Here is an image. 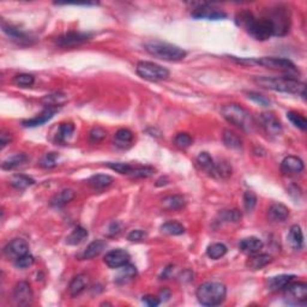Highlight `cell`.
<instances>
[{
    "label": "cell",
    "mask_w": 307,
    "mask_h": 307,
    "mask_svg": "<svg viewBox=\"0 0 307 307\" xmlns=\"http://www.w3.org/2000/svg\"><path fill=\"white\" fill-rule=\"evenodd\" d=\"M235 20L236 24L246 29L247 33L258 41L269 40L274 35L273 23L267 17L258 19L248 11H242L236 14Z\"/></svg>",
    "instance_id": "1"
},
{
    "label": "cell",
    "mask_w": 307,
    "mask_h": 307,
    "mask_svg": "<svg viewBox=\"0 0 307 307\" xmlns=\"http://www.w3.org/2000/svg\"><path fill=\"white\" fill-rule=\"evenodd\" d=\"M254 83L264 89L274 90V92L298 94L305 98L306 87L294 78L293 76H285V77H267V76H258L254 77Z\"/></svg>",
    "instance_id": "2"
},
{
    "label": "cell",
    "mask_w": 307,
    "mask_h": 307,
    "mask_svg": "<svg viewBox=\"0 0 307 307\" xmlns=\"http://www.w3.org/2000/svg\"><path fill=\"white\" fill-rule=\"evenodd\" d=\"M221 113L223 118L226 119L228 122L234 125V126L241 128L245 132H251L254 128V121L251 116V114L241 107L240 104L236 103H229L224 104L221 108Z\"/></svg>",
    "instance_id": "3"
},
{
    "label": "cell",
    "mask_w": 307,
    "mask_h": 307,
    "mask_svg": "<svg viewBox=\"0 0 307 307\" xmlns=\"http://www.w3.org/2000/svg\"><path fill=\"white\" fill-rule=\"evenodd\" d=\"M197 299L204 306H217L221 305L226 299L227 289L226 286L218 282H205L201 285L197 289Z\"/></svg>",
    "instance_id": "4"
},
{
    "label": "cell",
    "mask_w": 307,
    "mask_h": 307,
    "mask_svg": "<svg viewBox=\"0 0 307 307\" xmlns=\"http://www.w3.org/2000/svg\"><path fill=\"white\" fill-rule=\"evenodd\" d=\"M144 47L150 55L167 61H180L185 59L187 54L180 47L162 41H150L145 43Z\"/></svg>",
    "instance_id": "5"
},
{
    "label": "cell",
    "mask_w": 307,
    "mask_h": 307,
    "mask_svg": "<svg viewBox=\"0 0 307 307\" xmlns=\"http://www.w3.org/2000/svg\"><path fill=\"white\" fill-rule=\"evenodd\" d=\"M136 71L139 77L149 82L165 81L169 77V71L166 67L153 61H139L136 66Z\"/></svg>",
    "instance_id": "6"
},
{
    "label": "cell",
    "mask_w": 307,
    "mask_h": 307,
    "mask_svg": "<svg viewBox=\"0 0 307 307\" xmlns=\"http://www.w3.org/2000/svg\"><path fill=\"white\" fill-rule=\"evenodd\" d=\"M245 64L250 65H261L271 70H280L286 72H295L297 67L291 60L283 59V58H274V57H264V58H251L246 59Z\"/></svg>",
    "instance_id": "7"
},
{
    "label": "cell",
    "mask_w": 307,
    "mask_h": 307,
    "mask_svg": "<svg viewBox=\"0 0 307 307\" xmlns=\"http://www.w3.org/2000/svg\"><path fill=\"white\" fill-rule=\"evenodd\" d=\"M267 18L273 23L274 35L276 36H283L289 31L291 28V14L286 7L279 6L271 11V14Z\"/></svg>",
    "instance_id": "8"
},
{
    "label": "cell",
    "mask_w": 307,
    "mask_h": 307,
    "mask_svg": "<svg viewBox=\"0 0 307 307\" xmlns=\"http://www.w3.org/2000/svg\"><path fill=\"white\" fill-rule=\"evenodd\" d=\"M285 299L288 304L299 305L307 300V285L305 282H291L285 289Z\"/></svg>",
    "instance_id": "9"
},
{
    "label": "cell",
    "mask_w": 307,
    "mask_h": 307,
    "mask_svg": "<svg viewBox=\"0 0 307 307\" xmlns=\"http://www.w3.org/2000/svg\"><path fill=\"white\" fill-rule=\"evenodd\" d=\"M90 39H92V35L89 33L69 31V33L60 35L57 41H55V43H57V46L61 47V48H74V47L83 45V43H86Z\"/></svg>",
    "instance_id": "10"
},
{
    "label": "cell",
    "mask_w": 307,
    "mask_h": 307,
    "mask_svg": "<svg viewBox=\"0 0 307 307\" xmlns=\"http://www.w3.org/2000/svg\"><path fill=\"white\" fill-rule=\"evenodd\" d=\"M192 17L195 18H204V19H222L226 18L227 14L220 8L215 7L214 5L206 4V2H202L198 4L194 10H192Z\"/></svg>",
    "instance_id": "11"
},
{
    "label": "cell",
    "mask_w": 307,
    "mask_h": 307,
    "mask_svg": "<svg viewBox=\"0 0 307 307\" xmlns=\"http://www.w3.org/2000/svg\"><path fill=\"white\" fill-rule=\"evenodd\" d=\"M2 31L10 37L13 42H16L17 45L20 46H30L34 43V37H31V35H29L25 31L20 30V29L13 27V25L6 24V23L2 22L1 24Z\"/></svg>",
    "instance_id": "12"
},
{
    "label": "cell",
    "mask_w": 307,
    "mask_h": 307,
    "mask_svg": "<svg viewBox=\"0 0 307 307\" xmlns=\"http://www.w3.org/2000/svg\"><path fill=\"white\" fill-rule=\"evenodd\" d=\"M130 253L126 250H122V248H116V250L110 251L106 254L104 257V263H106L107 267L112 269H119L124 265H126L127 263H130Z\"/></svg>",
    "instance_id": "13"
},
{
    "label": "cell",
    "mask_w": 307,
    "mask_h": 307,
    "mask_svg": "<svg viewBox=\"0 0 307 307\" xmlns=\"http://www.w3.org/2000/svg\"><path fill=\"white\" fill-rule=\"evenodd\" d=\"M2 252H4L6 258L17 261L19 257L29 253V245L27 244V241L22 240V239H13L4 247Z\"/></svg>",
    "instance_id": "14"
},
{
    "label": "cell",
    "mask_w": 307,
    "mask_h": 307,
    "mask_svg": "<svg viewBox=\"0 0 307 307\" xmlns=\"http://www.w3.org/2000/svg\"><path fill=\"white\" fill-rule=\"evenodd\" d=\"M13 300L17 306H28L33 300V291L28 282L17 283L13 289Z\"/></svg>",
    "instance_id": "15"
},
{
    "label": "cell",
    "mask_w": 307,
    "mask_h": 307,
    "mask_svg": "<svg viewBox=\"0 0 307 307\" xmlns=\"http://www.w3.org/2000/svg\"><path fill=\"white\" fill-rule=\"evenodd\" d=\"M303 160L297 156H287L281 162V172L285 175H297L304 171Z\"/></svg>",
    "instance_id": "16"
},
{
    "label": "cell",
    "mask_w": 307,
    "mask_h": 307,
    "mask_svg": "<svg viewBox=\"0 0 307 307\" xmlns=\"http://www.w3.org/2000/svg\"><path fill=\"white\" fill-rule=\"evenodd\" d=\"M261 122L263 127H264V130L267 131V133L270 134V136H280V134L282 133V124H281V121L276 118L275 114L263 113L261 115Z\"/></svg>",
    "instance_id": "17"
},
{
    "label": "cell",
    "mask_w": 307,
    "mask_h": 307,
    "mask_svg": "<svg viewBox=\"0 0 307 307\" xmlns=\"http://www.w3.org/2000/svg\"><path fill=\"white\" fill-rule=\"evenodd\" d=\"M264 244L259 238L256 236H250V238H245L239 242V248H240L241 252L248 256H252V254L258 253L262 250Z\"/></svg>",
    "instance_id": "18"
},
{
    "label": "cell",
    "mask_w": 307,
    "mask_h": 307,
    "mask_svg": "<svg viewBox=\"0 0 307 307\" xmlns=\"http://www.w3.org/2000/svg\"><path fill=\"white\" fill-rule=\"evenodd\" d=\"M89 286V276L86 274H80L72 279L69 286V292L71 297H78L83 293Z\"/></svg>",
    "instance_id": "19"
},
{
    "label": "cell",
    "mask_w": 307,
    "mask_h": 307,
    "mask_svg": "<svg viewBox=\"0 0 307 307\" xmlns=\"http://www.w3.org/2000/svg\"><path fill=\"white\" fill-rule=\"evenodd\" d=\"M57 110H58V108L47 107L46 109L40 114V115H37V116H35V118L28 119V120L23 121V125H24L25 127L41 126V125H43L45 122L51 120V119L54 116V114L57 113Z\"/></svg>",
    "instance_id": "20"
},
{
    "label": "cell",
    "mask_w": 307,
    "mask_h": 307,
    "mask_svg": "<svg viewBox=\"0 0 307 307\" xmlns=\"http://www.w3.org/2000/svg\"><path fill=\"white\" fill-rule=\"evenodd\" d=\"M294 279H295L294 275H279V276L270 277L267 282L268 289L273 292L283 291L289 283L293 282Z\"/></svg>",
    "instance_id": "21"
},
{
    "label": "cell",
    "mask_w": 307,
    "mask_h": 307,
    "mask_svg": "<svg viewBox=\"0 0 307 307\" xmlns=\"http://www.w3.org/2000/svg\"><path fill=\"white\" fill-rule=\"evenodd\" d=\"M161 202H162V207L167 211H178L186 205V200L180 195L167 196Z\"/></svg>",
    "instance_id": "22"
},
{
    "label": "cell",
    "mask_w": 307,
    "mask_h": 307,
    "mask_svg": "<svg viewBox=\"0 0 307 307\" xmlns=\"http://www.w3.org/2000/svg\"><path fill=\"white\" fill-rule=\"evenodd\" d=\"M268 216L274 222H283L288 218L289 209L281 203L273 204L268 210Z\"/></svg>",
    "instance_id": "23"
},
{
    "label": "cell",
    "mask_w": 307,
    "mask_h": 307,
    "mask_svg": "<svg viewBox=\"0 0 307 307\" xmlns=\"http://www.w3.org/2000/svg\"><path fill=\"white\" fill-rule=\"evenodd\" d=\"M133 142V132L128 128H120L116 131L115 136H114V144L118 148L126 149L132 144Z\"/></svg>",
    "instance_id": "24"
},
{
    "label": "cell",
    "mask_w": 307,
    "mask_h": 307,
    "mask_svg": "<svg viewBox=\"0 0 307 307\" xmlns=\"http://www.w3.org/2000/svg\"><path fill=\"white\" fill-rule=\"evenodd\" d=\"M273 258L269 254H262V253H256L250 256L248 261L246 263L247 268L252 269V270H261L264 267H267L269 263H271Z\"/></svg>",
    "instance_id": "25"
},
{
    "label": "cell",
    "mask_w": 307,
    "mask_h": 307,
    "mask_svg": "<svg viewBox=\"0 0 307 307\" xmlns=\"http://www.w3.org/2000/svg\"><path fill=\"white\" fill-rule=\"evenodd\" d=\"M106 241L104 240H95L93 242H90L88 245L86 250L83 251V253L81 254L82 259H93L95 257H98L99 254H101L102 251L104 250L106 247Z\"/></svg>",
    "instance_id": "26"
},
{
    "label": "cell",
    "mask_w": 307,
    "mask_h": 307,
    "mask_svg": "<svg viewBox=\"0 0 307 307\" xmlns=\"http://www.w3.org/2000/svg\"><path fill=\"white\" fill-rule=\"evenodd\" d=\"M288 241L294 250H301V248H303L304 234H303V230H301L300 226L294 224V226L291 227V229H289V233H288Z\"/></svg>",
    "instance_id": "27"
},
{
    "label": "cell",
    "mask_w": 307,
    "mask_h": 307,
    "mask_svg": "<svg viewBox=\"0 0 307 307\" xmlns=\"http://www.w3.org/2000/svg\"><path fill=\"white\" fill-rule=\"evenodd\" d=\"M75 132V125L72 122H63L55 134V140L60 144H66Z\"/></svg>",
    "instance_id": "28"
},
{
    "label": "cell",
    "mask_w": 307,
    "mask_h": 307,
    "mask_svg": "<svg viewBox=\"0 0 307 307\" xmlns=\"http://www.w3.org/2000/svg\"><path fill=\"white\" fill-rule=\"evenodd\" d=\"M75 198V191L71 189H65L55 195L51 201V205L54 207H63Z\"/></svg>",
    "instance_id": "29"
},
{
    "label": "cell",
    "mask_w": 307,
    "mask_h": 307,
    "mask_svg": "<svg viewBox=\"0 0 307 307\" xmlns=\"http://www.w3.org/2000/svg\"><path fill=\"white\" fill-rule=\"evenodd\" d=\"M114 179L110 175L107 174H96L93 175L89 180H88V184H89L90 187L95 190H103L106 187L110 186L113 184Z\"/></svg>",
    "instance_id": "30"
},
{
    "label": "cell",
    "mask_w": 307,
    "mask_h": 307,
    "mask_svg": "<svg viewBox=\"0 0 307 307\" xmlns=\"http://www.w3.org/2000/svg\"><path fill=\"white\" fill-rule=\"evenodd\" d=\"M210 175H212L216 179H228L232 175V166L227 161H221V162L215 163Z\"/></svg>",
    "instance_id": "31"
},
{
    "label": "cell",
    "mask_w": 307,
    "mask_h": 307,
    "mask_svg": "<svg viewBox=\"0 0 307 307\" xmlns=\"http://www.w3.org/2000/svg\"><path fill=\"white\" fill-rule=\"evenodd\" d=\"M8 184L17 190H24V189H28L29 186L34 185L35 180L33 179V178L28 177V175L16 174V175H13L10 180H8Z\"/></svg>",
    "instance_id": "32"
},
{
    "label": "cell",
    "mask_w": 307,
    "mask_h": 307,
    "mask_svg": "<svg viewBox=\"0 0 307 307\" xmlns=\"http://www.w3.org/2000/svg\"><path fill=\"white\" fill-rule=\"evenodd\" d=\"M120 269V271H119L118 276L115 277V282L118 283H126L128 281H131L132 279H134L137 275V269L134 265L130 264V263H127L126 265H124V267L119 268Z\"/></svg>",
    "instance_id": "33"
},
{
    "label": "cell",
    "mask_w": 307,
    "mask_h": 307,
    "mask_svg": "<svg viewBox=\"0 0 307 307\" xmlns=\"http://www.w3.org/2000/svg\"><path fill=\"white\" fill-rule=\"evenodd\" d=\"M27 160L28 157L25 154H16L5 160L4 162L1 163V168L4 169V171H12V169L19 167L23 163L27 162Z\"/></svg>",
    "instance_id": "34"
},
{
    "label": "cell",
    "mask_w": 307,
    "mask_h": 307,
    "mask_svg": "<svg viewBox=\"0 0 307 307\" xmlns=\"http://www.w3.org/2000/svg\"><path fill=\"white\" fill-rule=\"evenodd\" d=\"M222 139L226 144L227 148L230 149H240L242 147V140L239 134L230 130H224L223 134H222Z\"/></svg>",
    "instance_id": "35"
},
{
    "label": "cell",
    "mask_w": 307,
    "mask_h": 307,
    "mask_svg": "<svg viewBox=\"0 0 307 307\" xmlns=\"http://www.w3.org/2000/svg\"><path fill=\"white\" fill-rule=\"evenodd\" d=\"M161 232L163 234H167V235H181V234L185 233V227L179 222L175 221H169L163 223L161 226Z\"/></svg>",
    "instance_id": "36"
},
{
    "label": "cell",
    "mask_w": 307,
    "mask_h": 307,
    "mask_svg": "<svg viewBox=\"0 0 307 307\" xmlns=\"http://www.w3.org/2000/svg\"><path fill=\"white\" fill-rule=\"evenodd\" d=\"M88 238V230L86 228L78 226L76 227L72 233L66 238V242L69 245H78Z\"/></svg>",
    "instance_id": "37"
},
{
    "label": "cell",
    "mask_w": 307,
    "mask_h": 307,
    "mask_svg": "<svg viewBox=\"0 0 307 307\" xmlns=\"http://www.w3.org/2000/svg\"><path fill=\"white\" fill-rule=\"evenodd\" d=\"M66 96L61 93H55L51 94V95H47L42 99V103H45L47 107L57 108L59 106H63L66 102Z\"/></svg>",
    "instance_id": "38"
},
{
    "label": "cell",
    "mask_w": 307,
    "mask_h": 307,
    "mask_svg": "<svg viewBox=\"0 0 307 307\" xmlns=\"http://www.w3.org/2000/svg\"><path fill=\"white\" fill-rule=\"evenodd\" d=\"M196 162H197V166L201 169H203V171H205L206 173H211L212 168H214L215 162L214 160H212V157L210 156L207 153H201L198 155L197 160H196Z\"/></svg>",
    "instance_id": "39"
},
{
    "label": "cell",
    "mask_w": 307,
    "mask_h": 307,
    "mask_svg": "<svg viewBox=\"0 0 307 307\" xmlns=\"http://www.w3.org/2000/svg\"><path fill=\"white\" fill-rule=\"evenodd\" d=\"M227 251L228 248L226 245L221 244V242H216V244L210 245V246L206 248V254L207 257L211 259H220L227 253Z\"/></svg>",
    "instance_id": "40"
},
{
    "label": "cell",
    "mask_w": 307,
    "mask_h": 307,
    "mask_svg": "<svg viewBox=\"0 0 307 307\" xmlns=\"http://www.w3.org/2000/svg\"><path fill=\"white\" fill-rule=\"evenodd\" d=\"M287 118L289 119V121H291L295 127L300 128L301 131H306L307 120L305 119V116H303L301 114L291 110V112L287 113Z\"/></svg>",
    "instance_id": "41"
},
{
    "label": "cell",
    "mask_w": 307,
    "mask_h": 307,
    "mask_svg": "<svg viewBox=\"0 0 307 307\" xmlns=\"http://www.w3.org/2000/svg\"><path fill=\"white\" fill-rule=\"evenodd\" d=\"M35 78L33 75H29V74H20L17 75L16 77L13 78V83L16 84V86L22 87V88H28L31 87L34 84Z\"/></svg>",
    "instance_id": "42"
},
{
    "label": "cell",
    "mask_w": 307,
    "mask_h": 307,
    "mask_svg": "<svg viewBox=\"0 0 307 307\" xmlns=\"http://www.w3.org/2000/svg\"><path fill=\"white\" fill-rule=\"evenodd\" d=\"M154 173H155V168L145 166V167L132 168V171H131V173L128 175L138 179V178H150L151 175H154Z\"/></svg>",
    "instance_id": "43"
},
{
    "label": "cell",
    "mask_w": 307,
    "mask_h": 307,
    "mask_svg": "<svg viewBox=\"0 0 307 307\" xmlns=\"http://www.w3.org/2000/svg\"><path fill=\"white\" fill-rule=\"evenodd\" d=\"M106 166L108 168L112 169V171H115L116 173L126 174V175L130 174L133 168L131 165H128V163H124V162H108Z\"/></svg>",
    "instance_id": "44"
},
{
    "label": "cell",
    "mask_w": 307,
    "mask_h": 307,
    "mask_svg": "<svg viewBox=\"0 0 307 307\" xmlns=\"http://www.w3.org/2000/svg\"><path fill=\"white\" fill-rule=\"evenodd\" d=\"M174 143L179 149H187L191 147L192 144V137L189 133H178L174 138Z\"/></svg>",
    "instance_id": "45"
},
{
    "label": "cell",
    "mask_w": 307,
    "mask_h": 307,
    "mask_svg": "<svg viewBox=\"0 0 307 307\" xmlns=\"http://www.w3.org/2000/svg\"><path fill=\"white\" fill-rule=\"evenodd\" d=\"M107 137V131L100 126L94 127L89 133V140L92 143H100Z\"/></svg>",
    "instance_id": "46"
},
{
    "label": "cell",
    "mask_w": 307,
    "mask_h": 307,
    "mask_svg": "<svg viewBox=\"0 0 307 307\" xmlns=\"http://www.w3.org/2000/svg\"><path fill=\"white\" fill-rule=\"evenodd\" d=\"M58 154L47 153L40 161V166L42 168H54L57 166Z\"/></svg>",
    "instance_id": "47"
},
{
    "label": "cell",
    "mask_w": 307,
    "mask_h": 307,
    "mask_svg": "<svg viewBox=\"0 0 307 307\" xmlns=\"http://www.w3.org/2000/svg\"><path fill=\"white\" fill-rule=\"evenodd\" d=\"M244 205L246 211L251 212L257 205V196L252 191H246L244 194Z\"/></svg>",
    "instance_id": "48"
},
{
    "label": "cell",
    "mask_w": 307,
    "mask_h": 307,
    "mask_svg": "<svg viewBox=\"0 0 307 307\" xmlns=\"http://www.w3.org/2000/svg\"><path fill=\"white\" fill-rule=\"evenodd\" d=\"M34 262H35L34 257L31 256L30 253H27L24 254V256L19 257L17 261H14V265L19 269H27L29 267H31V265L34 264Z\"/></svg>",
    "instance_id": "49"
},
{
    "label": "cell",
    "mask_w": 307,
    "mask_h": 307,
    "mask_svg": "<svg viewBox=\"0 0 307 307\" xmlns=\"http://www.w3.org/2000/svg\"><path fill=\"white\" fill-rule=\"evenodd\" d=\"M147 238H148L147 232H144V230H142V229H134V230H132V232L128 233V235H127L128 240L133 241V242L143 241V240H145Z\"/></svg>",
    "instance_id": "50"
},
{
    "label": "cell",
    "mask_w": 307,
    "mask_h": 307,
    "mask_svg": "<svg viewBox=\"0 0 307 307\" xmlns=\"http://www.w3.org/2000/svg\"><path fill=\"white\" fill-rule=\"evenodd\" d=\"M247 96L250 100L254 101L256 103H259L261 106H269V104H270V100H269V99L264 98V96L259 95V94L257 93H248Z\"/></svg>",
    "instance_id": "51"
},
{
    "label": "cell",
    "mask_w": 307,
    "mask_h": 307,
    "mask_svg": "<svg viewBox=\"0 0 307 307\" xmlns=\"http://www.w3.org/2000/svg\"><path fill=\"white\" fill-rule=\"evenodd\" d=\"M121 229H122V223L121 222H118V221H114L112 222V223L109 224V227H108V236H116L118 234L121 233Z\"/></svg>",
    "instance_id": "52"
},
{
    "label": "cell",
    "mask_w": 307,
    "mask_h": 307,
    "mask_svg": "<svg viewBox=\"0 0 307 307\" xmlns=\"http://www.w3.org/2000/svg\"><path fill=\"white\" fill-rule=\"evenodd\" d=\"M224 220L230 222H239L241 220V212L239 210H228L224 212Z\"/></svg>",
    "instance_id": "53"
},
{
    "label": "cell",
    "mask_w": 307,
    "mask_h": 307,
    "mask_svg": "<svg viewBox=\"0 0 307 307\" xmlns=\"http://www.w3.org/2000/svg\"><path fill=\"white\" fill-rule=\"evenodd\" d=\"M143 303L145 304V305L149 307H155V306H159L161 304L160 298L154 297V295H145V297H143L142 299Z\"/></svg>",
    "instance_id": "54"
},
{
    "label": "cell",
    "mask_w": 307,
    "mask_h": 307,
    "mask_svg": "<svg viewBox=\"0 0 307 307\" xmlns=\"http://www.w3.org/2000/svg\"><path fill=\"white\" fill-rule=\"evenodd\" d=\"M11 140H12V136H11L10 133L1 132V134H0V144H1V148H5L7 144H10Z\"/></svg>",
    "instance_id": "55"
},
{
    "label": "cell",
    "mask_w": 307,
    "mask_h": 307,
    "mask_svg": "<svg viewBox=\"0 0 307 307\" xmlns=\"http://www.w3.org/2000/svg\"><path fill=\"white\" fill-rule=\"evenodd\" d=\"M160 298H161V301L162 300H168L169 298H171V292L168 291V289H163L162 292H161V294H160Z\"/></svg>",
    "instance_id": "56"
}]
</instances>
